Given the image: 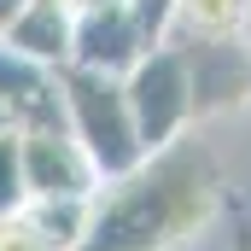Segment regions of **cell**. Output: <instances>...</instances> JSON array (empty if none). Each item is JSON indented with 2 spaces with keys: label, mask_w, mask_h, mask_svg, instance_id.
<instances>
[{
  "label": "cell",
  "mask_w": 251,
  "mask_h": 251,
  "mask_svg": "<svg viewBox=\"0 0 251 251\" xmlns=\"http://www.w3.org/2000/svg\"><path fill=\"white\" fill-rule=\"evenodd\" d=\"M222 216V170L187 134L152 152L140 170L94 193V216L76 251H193Z\"/></svg>",
  "instance_id": "1"
},
{
  "label": "cell",
  "mask_w": 251,
  "mask_h": 251,
  "mask_svg": "<svg viewBox=\"0 0 251 251\" xmlns=\"http://www.w3.org/2000/svg\"><path fill=\"white\" fill-rule=\"evenodd\" d=\"M59 100H64V128L88 152L100 187L146 164L140 134H134V117H128V100H123V76H100V70L64 64L59 70Z\"/></svg>",
  "instance_id": "2"
},
{
  "label": "cell",
  "mask_w": 251,
  "mask_h": 251,
  "mask_svg": "<svg viewBox=\"0 0 251 251\" xmlns=\"http://www.w3.org/2000/svg\"><path fill=\"white\" fill-rule=\"evenodd\" d=\"M123 100H128V117H134V134H140L146 158L164 152V146H176V140H187L199 128L193 70H187V53L176 41H152L123 70Z\"/></svg>",
  "instance_id": "3"
},
{
  "label": "cell",
  "mask_w": 251,
  "mask_h": 251,
  "mask_svg": "<svg viewBox=\"0 0 251 251\" xmlns=\"http://www.w3.org/2000/svg\"><path fill=\"white\" fill-rule=\"evenodd\" d=\"M18 164H24V199H94L100 176L76 134L64 123L18 128Z\"/></svg>",
  "instance_id": "4"
},
{
  "label": "cell",
  "mask_w": 251,
  "mask_h": 251,
  "mask_svg": "<svg viewBox=\"0 0 251 251\" xmlns=\"http://www.w3.org/2000/svg\"><path fill=\"white\" fill-rule=\"evenodd\" d=\"M146 47H152V41H146L140 18L128 12V0L94 6V12H76V41H70V64H82V70H100V76H123V70L140 59Z\"/></svg>",
  "instance_id": "5"
},
{
  "label": "cell",
  "mask_w": 251,
  "mask_h": 251,
  "mask_svg": "<svg viewBox=\"0 0 251 251\" xmlns=\"http://www.w3.org/2000/svg\"><path fill=\"white\" fill-rule=\"evenodd\" d=\"M181 47V41H176ZM187 70H193V105H199V123L204 117H222V111H240L251 100V53L240 41H187Z\"/></svg>",
  "instance_id": "6"
},
{
  "label": "cell",
  "mask_w": 251,
  "mask_h": 251,
  "mask_svg": "<svg viewBox=\"0 0 251 251\" xmlns=\"http://www.w3.org/2000/svg\"><path fill=\"white\" fill-rule=\"evenodd\" d=\"M18 59L41 64V70H64L70 64V41H76V12L64 0H24L0 35Z\"/></svg>",
  "instance_id": "7"
},
{
  "label": "cell",
  "mask_w": 251,
  "mask_h": 251,
  "mask_svg": "<svg viewBox=\"0 0 251 251\" xmlns=\"http://www.w3.org/2000/svg\"><path fill=\"white\" fill-rule=\"evenodd\" d=\"M246 24V0H176L164 41H234Z\"/></svg>",
  "instance_id": "8"
},
{
  "label": "cell",
  "mask_w": 251,
  "mask_h": 251,
  "mask_svg": "<svg viewBox=\"0 0 251 251\" xmlns=\"http://www.w3.org/2000/svg\"><path fill=\"white\" fill-rule=\"evenodd\" d=\"M24 216L35 222V234L53 251H76L88 234V216H94V199H24Z\"/></svg>",
  "instance_id": "9"
},
{
  "label": "cell",
  "mask_w": 251,
  "mask_h": 251,
  "mask_svg": "<svg viewBox=\"0 0 251 251\" xmlns=\"http://www.w3.org/2000/svg\"><path fill=\"white\" fill-rule=\"evenodd\" d=\"M24 204V164H18V128H0V216Z\"/></svg>",
  "instance_id": "10"
},
{
  "label": "cell",
  "mask_w": 251,
  "mask_h": 251,
  "mask_svg": "<svg viewBox=\"0 0 251 251\" xmlns=\"http://www.w3.org/2000/svg\"><path fill=\"white\" fill-rule=\"evenodd\" d=\"M0 251H53V246L35 234V222H29L24 204H18L12 216H0Z\"/></svg>",
  "instance_id": "11"
},
{
  "label": "cell",
  "mask_w": 251,
  "mask_h": 251,
  "mask_svg": "<svg viewBox=\"0 0 251 251\" xmlns=\"http://www.w3.org/2000/svg\"><path fill=\"white\" fill-rule=\"evenodd\" d=\"M128 12L140 18L146 41H164V29H170V12H176V0H128Z\"/></svg>",
  "instance_id": "12"
},
{
  "label": "cell",
  "mask_w": 251,
  "mask_h": 251,
  "mask_svg": "<svg viewBox=\"0 0 251 251\" xmlns=\"http://www.w3.org/2000/svg\"><path fill=\"white\" fill-rule=\"evenodd\" d=\"M234 41H240V47L251 53V0H246V24H240V35H234Z\"/></svg>",
  "instance_id": "13"
},
{
  "label": "cell",
  "mask_w": 251,
  "mask_h": 251,
  "mask_svg": "<svg viewBox=\"0 0 251 251\" xmlns=\"http://www.w3.org/2000/svg\"><path fill=\"white\" fill-rule=\"evenodd\" d=\"M70 12H94V6H111V0H64Z\"/></svg>",
  "instance_id": "14"
},
{
  "label": "cell",
  "mask_w": 251,
  "mask_h": 251,
  "mask_svg": "<svg viewBox=\"0 0 251 251\" xmlns=\"http://www.w3.org/2000/svg\"><path fill=\"white\" fill-rule=\"evenodd\" d=\"M0 128H12V123H6V111H0Z\"/></svg>",
  "instance_id": "15"
},
{
  "label": "cell",
  "mask_w": 251,
  "mask_h": 251,
  "mask_svg": "<svg viewBox=\"0 0 251 251\" xmlns=\"http://www.w3.org/2000/svg\"><path fill=\"white\" fill-rule=\"evenodd\" d=\"M18 6H24V0H18Z\"/></svg>",
  "instance_id": "16"
}]
</instances>
